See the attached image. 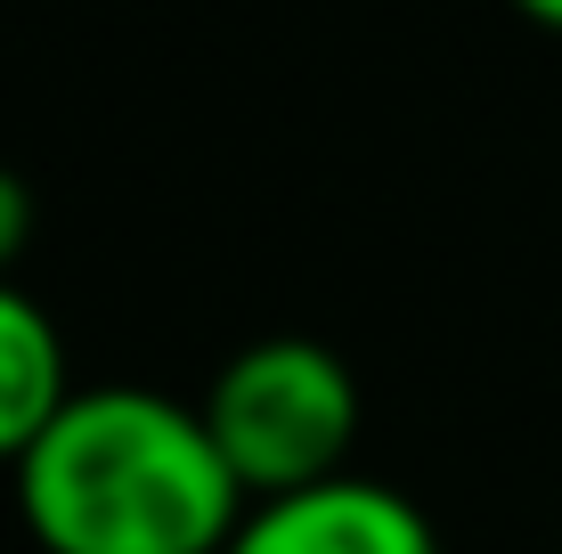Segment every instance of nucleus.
<instances>
[{"mask_svg": "<svg viewBox=\"0 0 562 554\" xmlns=\"http://www.w3.org/2000/svg\"><path fill=\"white\" fill-rule=\"evenodd\" d=\"M514 9H521V16H538L547 33H562V0H514Z\"/></svg>", "mask_w": 562, "mask_h": 554, "instance_id": "6", "label": "nucleus"}, {"mask_svg": "<svg viewBox=\"0 0 562 554\" xmlns=\"http://www.w3.org/2000/svg\"><path fill=\"white\" fill-rule=\"evenodd\" d=\"M25 245H33V188L0 163V278L16 270V253H25Z\"/></svg>", "mask_w": 562, "mask_h": 554, "instance_id": "5", "label": "nucleus"}, {"mask_svg": "<svg viewBox=\"0 0 562 554\" xmlns=\"http://www.w3.org/2000/svg\"><path fill=\"white\" fill-rule=\"evenodd\" d=\"M74 399L66 384V342H57L49 310L25 285L0 278V465H16L49 432V416Z\"/></svg>", "mask_w": 562, "mask_h": 554, "instance_id": "4", "label": "nucleus"}, {"mask_svg": "<svg viewBox=\"0 0 562 554\" xmlns=\"http://www.w3.org/2000/svg\"><path fill=\"white\" fill-rule=\"evenodd\" d=\"M204 425L228 473L245 482V498H285V489H318L342 473L359 441V384L326 342L269 335L212 375Z\"/></svg>", "mask_w": 562, "mask_h": 554, "instance_id": "2", "label": "nucleus"}, {"mask_svg": "<svg viewBox=\"0 0 562 554\" xmlns=\"http://www.w3.org/2000/svg\"><path fill=\"white\" fill-rule=\"evenodd\" d=\"M9 473L42 554H221L254 506L204 408L139 384L74 392Z\"/></svg>", "mask_w": 562, "mask_h": 554, "instance_id": "1", "label": "nucleus"}, {"mask_svg": "<svg viewBox=\"0 0 562 554\" xmlns=\"http://www.w3.org/2000/svg\"><path fill=\"white\" fill-rule=\"evenodd\" d=\"M221 554H440V539L424 522V506H408L400 489L335 473L318 489L254 498Z\"/></svg>", "mask_w": 562, "mask_h": 554, "instance_id": "3", "label": "nucleus"}]
</instances>
